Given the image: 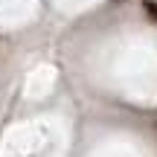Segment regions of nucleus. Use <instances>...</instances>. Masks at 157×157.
Returning a JSON list of instances; mask_svg holds the SVG:
<instances>
[{"label": "nucleus", "instance_id": "obj_1", "mask_svg": "<svg viewBox=\"0 0 157 157\" xmlns=\"http://www.w3.org/2000/svg\"><path fill=\"white\" fill-rule=\"evenodd\" d=\"M143 9H146L148 15H151L154 21H157V3H154V0H146V3H143Z\"/></svg>", "mask_w": 157, "mask_h": 157}]
</instances>
